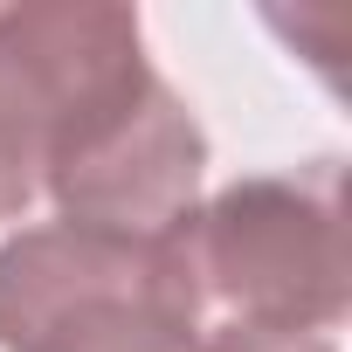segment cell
Segmentation results:
<instances>
[{"label": "cell", "mask_w": 352, "mask_h": 352, "mask_svg": "<svg viewBox=\"0 0 352 352\" xmlns=\"http://www.w3.org/2000/svg\"><path fill=\"white\" fill-rule=\"evenodd\" d=\"M0 352H201L180 235L49 221L0 242Z\"/></svg>", "instance_id": "cell-1"}, {"label": "cell", "mask_w": 352, "mask_h": 352, "mask_svg": "<svg viewBox=\"0 0 352 352\" xmlns=\"http://www.w3.org/2000/svg\"><path fill=\"white\" fill-rule=\"evenodd\" d=\"M187 276L201 311L221 304L235 324L270 331H331L352 304L345 263V166L318 159L304 173L221 187L180 228Z\"/></svg>", "instance_id": "cell-2"}, {"label": "cell", "mask_w": 352, "mask_h": 352, "mask_svg": "<svg viewBox=\"0 0 352 352\" xmlns=\"http://www.w3.org/2000/svg\"><path fill=\"white\" fill-rule=\"evenodd\" d=\"M131 8H0V221L152 83Z\"/></svg>", "instance_id": "cell-3"}, {"label": "cell", "mask_w": 352, "mask_h": 352, "mask_svg": "<svg viewBox=\"0 0 352 352\" xmlns=\"http://www.w3.org/2000/svg\"><path fill=\"white\" fill-rule=\"evenodd\" d=\"M201 352H338L324 331H270V324H228L201 338Z\"/></svg>", "instance_id": "cell-4"}]
</instances>
